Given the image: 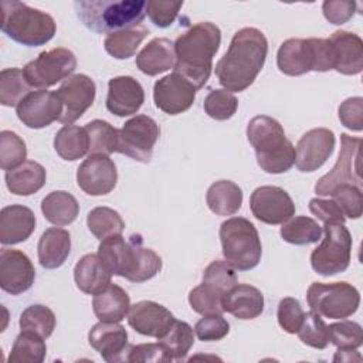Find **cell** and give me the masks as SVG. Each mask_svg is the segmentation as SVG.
I'll list each match as a JSON object with an SVG mask.
<instances>
[{
	"label": "cell",
	"instance_id": "6da1fadb",
	"mask_svg": "<svg viewBox=\"0 0 363 363\" xmlns=\"http://www.w3.org/2000/svg\"><path fill=\"white\" fill-rule=\"evenodd\" d=\"M267 54L268 41L261 30L254 27L238 30L227 52L216 64L218 82L230 92L247 89L262 69Z\"/></svg>",
	"mask_w": 363,
	"mask_h": 363
},
{
	"label": "cell",
	"instance_id": "7a4b0ae2",
	"mask_svg": "<svg viewBox=\"0 0 363 363\" xmlns=\"http://www.w3.org/2000/svg\"><path fill=\"white\" fill-rule=\"evenodd\" d=\"M221 31L211 21H200L180 34L174 41V72L180 74L196 89H201L213 68V57L218 51Z\"/></svg>",
	"mask_w": 363,
	"mask_h": 363
},
{
	"label": "cell",
	"instance_id": "3957f363",
	"mask_svg": "<svg viewBox=\"0 0 363 363\" xmlns=\"http://www.w3.org/2000/svg\"><path fill=\"white\" fill-rule=\"evenodd\" d=\"M247 138L255 150L258 166L265 173H285L295 164V147L277 119L267 115L254 116L248 122Z\"/></svg>",
	"mask_w": 363,
	"mask_h": 363
},
{
	"label": "cell",
	"instance_id": "277c9868",
	"mask_svg": "<svg viewBox=\"0 0 363 363\" xmlns=\"http://www.w3.org/2000/svg\"><path fill=\"white\" fill-rule=\"evenodd\" d=\"M81 23L95 33H113L140 24L145 0H79L74 3Z\"/></svg>",
	"mask_w": 363,
	"mask_h": 363
},
{
	"label": "cell",
	"instance_id": "5b68a950",
	"mask_svg": "<svg viewBox=\"0 0 363 363\" xmlns=\"http://www.w3.org/2000/svg\"><path fill=\"white\" fill-rule=\"evenodd\" d=\"M1 31L27 47L47 44L55 34L54 18L38 9L17 0L1 1Z\"/></svg>",
	"mask_w": 363,
	"mask_h": 363
},
{
	"label": "cell",
	"instance_id": "8992f818",
	"mask_svg": "<svg viewBox=\"0 0 363 363\" xmlns=\"http://www.w3.org/2000/svg\"><path fill=\"white\" fill-rule=\"evenodd\" d=\"M277 65L291 77L333 69L330 44L326 38H289L278 48Z\"/></svg>",
	"mask_w": 363,
	"mask_h": 363
},
{
	"label": "cell",
	"instance_id": "52a82bcc",
	"mask_svg": "<svg viewBox=\"0 0 363 363\" xmlns=\"http://www.w3.org/2000/svg\"><path fill=\"white\" fill-rule=\"evenodd\" d=\"M223 255L238 271H248L258 265L262 245L255 225L244 217H231L220 225Z\"/></svg>",
	"mask_w": 363,
	"mask_h": 363
},
{
	"label": "cell",
	"instance_id": "ba28073f",
	"mask_svg": "<svg viewBox=\"0 0 363 363\" xmlns=\"http://www.w3.org/2000/svg\"><path fill=\"white\" fill-rule=\"evenodd\" d=\"M306 301L311 311L320 316L345 319L359 309L360 294L349 282H312L306 292Z\"/></svg>",
	"mask_w": 363,
	"mask_h": 363
},
{
	"label": "cell",
	"instance_id": "9c48e42d",
	"mask_svg": "<svg viewBox=\"0 0 363 363\" xmlns=\"http://www.w3.org/2000/svg\"><path fill=\"white\" fill-rule=\"evenodd\" d=\"M325 237L311 254L313 271L322 277L345 272L350 264L352 235L345 224L329 223L323 227Z\"/></svg>",
	"mask_w": 363,
	"mask_h": 363
},
{
	"label": "cell",
	"instance_id": "30bf717a",
	"mask_svg": "<svg viewBox=\"0 0 363 363\" xmlns=\"http://www.w3.org/2000/svg\"><path fill=\"white\" fill-rule=\"evenodd\" d=\"M77 68L74 52L64 47H55L38 54V57L27 62L23 74L33 88L45 89L57 82L71 77Z\"/></svg>",
	"mask_w": 363,
	"mask_h": 363
},
{
	"label": "cell",
	"instance_id": "8fae6325",
	"mask_svg": "<svg viewBox=\"0 0 363 363\" xmlns=\"http://www.w3.org/2000/svg\"><path fill=\"white\" fill-rule=\"evenodd\" d=\"M160 129L155 119L147 115H136L126 121L118 130V153L126 155L136 162L149 163Z\"/></svg>",
	"mask_w": 363,
	"mask_h": 363
},
{
	"label": "cell",
	"instance_id": "7c38bea8",
	"mask_svg": "<svg viewBox=\"0 0 363 363\" xmlns=\"http://www.w3.org/2000/svg\"><path fill=\"white\" fill-rule=\"evenodd\" d=\"M360 146L362 138H353L347 133L340 135V152L336 164L332 170L322 176L316 184L315 191L319 196H329L330 191L339 184H353L360 187Z\"/></svg>",
	"mask_w": 363,
	"mask_h": 363
},
{
	"label": "cell",
	"instance_id": "4fadbf2b",
	"mask_svg": "<svg viewBox=\"0 0 363 363\" xmlns=\"http://www.w3.org/2000/svg\"><path fill=\"white\" fill-rule=\"evenodd\" d=\"M252 216L261 223L278 225L295 214V204L291 196L278 186L257 187L250 197Z\"/></svg>",
	"mask_w": 363,
	"mask_h": 363
},
{
	"label": "cell",
	"instance_id": "5bb4252c",
	"mask_svg": "<svg viewBox=\"0 0 363 363\" xmlns=\"http://www.w3.org/2000/svg\"><path fill=\"white\" fill-rule=\"evenodd\" d=\"M55 92L62 105V112L58 121L64 125H71L94 104L96 86L88 75L74 74L64 79Z\"/></svg>",
	"mask_w": 363,
	"mask_h": 363
},
{
	"label": "cell",
	"instance_id": "9a60e30c",
	"mask_svg": "<svg viewBox=\"0 0 363 363\" xmlns=\"http://www.w3.org/2000/svg\"><path fill=\"white\" fill-rule=\"evenodd\" d=\"M118 182V170L108 155H89L77 170L79 189L89 196L111 193Z\"/></svg>",
	"mask_w": 363,
	"mask_h": 363
},
{
	"label": "cell",
	"instance_id": "2e32d148",
	"mask_svg": "<svg viewBox=\"0 0 363 363\" xmlns=\"http://www.w3.org/2000/svg\"><path fill=\"white\" fill-rule=\"evenodd\" d=\"M197 89L177 72H172L157 79L153 86V101L156 108L167 115L186 112L196 99Z\"/></svg>",
	"mask_w": 363,
	"mask_h": 363
},
{
	"label": "cell",
	"instance_id": "e0dca14e",
	"mask_svg": "<svg viewBox=\"0 0 363 363\" xmlns=\"http://www.w3.org/2000/svg\"><path fill=\"white\" fill-rule=\"evenodd\" d=\"M62 105L57 92L38 89L28 94L17 106V118L31 129H41L58 121Z\"/></svg>",
	"mask_w": 363,
	"mask_h": 363
},
{
	"label": "cell",
	"instance_id": "ac0fdd59",
	"mask_svg": "<svg viewBox=\"0 0 363 363\" xmlns=\"http://www.w3.org/2000/svg\"><path fill=\"white\" fill-rule=\"evenodd\" d=\"M335 133L326 128H315L302 135L296 145L295 164L299 172L318 170L335 149Z\"/></svg>",
	"mask_w": 363,
	"mask_h": 363
},
{
	"label": "cell",
	"instance_id": "d6986e66",
	"mask_svg": "<svg viewBox=\"0 0 363 363\" xmlns=\"http://www.w3.org/2000/svg\"><path fill=\"white\" fill-rule=\"evenodd\" d=\"M35 279L31 259L18 250L3 248L0 252V286L11 295L28 291Z\"/></svg>",
	"mask_w": 363,
	"mask_h": 363
},
{
	"label": "cell",
	"instance_id": "ffe728a7",
	"mask_svg": "<svg viewBox=\"0 0 363 363\" xmlns=\"http://www.w3.org/2000/svg\"><path fill=\"white\" fill-rule=\"evenodd\" d=\"M126 318L135 332L156 339L162 337L174 320L166 306L153 301H139L130 305Z\"/></svg>",
	"mask_w": 363,
	"mask_h": 363
},
{
	"label": "cell",
	"instance_id": "44dd1931",
	"mask_svg": "<svg viewBox=\"0 0 363 363\" xmlns=\"http://www.w3.org/2000/svg\"><path fill=\"white\" fill-rule=\"evenodd\" d=\"M89 345L105 362H126L129 349L128 332L118 322H101L94 325L88 333Z\"/></svg>",
	"mask_w": 363,
	"mask_h": 363
},
{
	"label": "cell",
	"instance_id": "7402d4cb",
	"mask_svg": "<svg viewBox=\"0 0 363 363\" xmlns=\"http://www.w3.org/2000/svg\"><path fill=\"white\" fill-rule=\"evenodd\" d=\"M145 102V91L133 77L121 75L109 79L106 109L116 116H129L136 113Z\"/></svg>",
	"mask_w": 363,
	"mask_h": 363
},
{
	"label": "cell",
	"instance_id": "603a6c76",
	"mask_svg": "<svg viewBox=\"0 0 363 363\" xmlns=\"http://www.w3.org/2000/svg\"><path fill=\"white\" fill-rule=\"evenodd\" d=\"M333 69L343 75H357L363 69V41L350 31L337 30L328 38Z\"/></svg>",
	"mask_w": 363,
	"mask_h": 363
},
{
	"label": "cell",
	"instance_id": "cb8c5ba5",
	"mask_svg": "<svg viewBox=\"0 0 363 363\" xmlns=\"http://www.w3.org/2000/svg\"><path fill=\"white\" fill-rule=\"evenodd\" d=\"M35 230V216L23 204L6 206L0 211V242L14 245L26 241Z\"/></svg>",
	"mask_w": 363,
	"mask_h": 363
},
{
	"label": "cell",
	"instance_id": "d4e9b609",
	"mask_svg": "<svg viewBox=\"0 0 363 363\" xmlns=\"http://www.w3.org/2000/svg\"><path fill=\"white\" fill-rule=\"evenodd\" d=\"M223 308L237 319H255L264 311V295L252 285L237 284L224 294Z\"/></svg>",
	"mask_w": 363,
	"mask_h": 363
},
{
	"label": "cell",
	"instance_id": "484cf974",
	"mask_svg": "<svg viewBox=\"0 0 363 363\" xmlns=\"http://www.w3.org/2000/svg\"><path fill=\"white\" fill-rule=\"evenodd\" d=\"M98 255L112 275L128 279L132 274L135 248L130 238L125 241L122 234H116L102 240L98 247Z\"/></svg>",
	"mask_w": 363,
	"mask_h": 363
},
{
	"label": "cell",
	"instance_id": "4316f807",
	"mask_svg": "<svg viewBox=\"0 0 363 363\" xmlns=\"http://www.w3.org/2000/svg\"><path fill=\"white\" fill-rule=\"evenodd\" d=\"M174 64V43L163 37L150 40L136 55V67L140 72L149 77L166 72L167 69L173 68Z\"/></svg>",
	"mask_w": 363,
	"mask_h": 363
},
{
	"label": "cell",
	"instance_id": "83f0119b",
	"mask_svg": "<svg viewBox=\"0 0 363 363\" xmlns=\"http://www.w3.org/2000/svg\"><path fill=\"white\" fill-rule=\"evenodd\" d=\"M112 274L105 267L98 254H85L74 268V281L79 291L96 295L111 284Z\"/></svg>",
	"mask_w": 363,
	"mask_h": 363
},
{
	"label": "cell",
	"instance_id": "f1b7e54d",
	"mask_svg": "<svg viewBox=\"0 0 363 363\" xmlns=\"http://www.w3.org/2000/svg\"><path fill=\"white\" fill-rule=\"evenodd\" d=\"M71 251V235L60 227L47 228L37 245L40 265L45 269L60 268L68 258Z\"/></svg>",
	"mask_w": 363,
	"mask_h": 363
},
{
	"label": "cell",
	"instance_id": "f546056e",
	"mask_svg": "<svg viewBox=\"0 0 363 363\" xmlns=\"http://www.w3.org/2000/svg\"><path fill=\"white\" fill-rule=\"evenodd\" d=\"M129 308V295L116 284H109L92 299L94 313L101 322H121L128 315Z\"/></svg>",
	"mask_w": 363,
	"mask_h": 363
},
{
	"label": "cell",
	"instance_id": "4dcf8cb0",
	"mask_svg": "<svg viewBox=\"0 0 363 363\" xmlns=\"http://www.w3.org/2000/svg\"><path fill=\"white\" fill-rule=\"evenodd\" d=\"M4 180L7 189L13 194L30 196L37 193L45 184L47 173L40 163L34 160H26L16 169L7 170Z\"/></svg>",
	"mask_w": 363,
	"mask_h": 363
},
{
	"label": "cell",
	"instance_id": "1f68e13d",
	"mask_svg": "<svg viewBox=\"0 0 363 363\" xmlns=\"http://www.w3.org/2000/svg\"><path fill=\"white\" fill-rule=\"evenodd\" d=\"M206 203L217 216H233L241 208L242 190L231 180L214 182L206 193Z\"/></svg>",
	"mask_w": 363,
	"mask_h": 363
},
{
	"label": "cell",
	"instance_id": "d6a6232c",
	"mask_svg": "<svg viewBox=\"0 0 363 363\" xmlns=\"http://www.w3.org/2000/svg\"><path fill=\"white\" fill-rule=\"evenodd\" d=\"M41 211L47 221L54 225L71 224L79 213V204L77 199L64 190H55L48 193L41 201Z\"/></svg>",
	"mask_w": 363,
	"mask_h": 363
},
{
	"label": "cell",
	"instance_id": "836d02e7",
	"mask_svg": "<svg viewBox=\"0 0 363 363\" xmlns=\"http://www.w3.org/2000/svg\"><path fill=\"white\" fill-rule=\"evenodd\" d=\"M147 34L149 30L142 24L109 33L104 40L105 51L116 60H126L135 55Z\"/></svg>",
	"mask_w": 363,
	"mask_h": 363
},
{
	"label": "cell",
	"instance_id": "e575fe53",
	"mask_svg": "<svg viewBox=\"0 0 363 363\" xmlns=\"http://www.w3.org/2000/svg\"><path fill=\"white\" fill-rule=\"evenodd\" d=\"M54 149L64 160H77L89 152V139L85 128L77 125L62 126L54 138Z\"/></svg>",
	"mask_w": 363,
	"mask_h": 363
},
{
	"label": "cell",
	"instance_id": "d590c367",
	"mask_svg": "<svg viewBox=\"0 0 363 363\" xmlns=\"http://www.w3.org/2000/svg\"><path fill=\"white\" fill-rule=\"evenodd\" d=\"M130 241L135 248V261L133 269L128 281L130 282H145L157 275L162 269V258L150 248L143 247V240L140 234H132Z\"/></svg>",
	"mask_w": 363,
	"mask_h": 363
},
{
	"label": "cell",
	"instance_id": "8d00e7d4",
	"mask_svg": "<svg viewBox=\"0 0 363 363\" xmlns=\"http://www.w3.org/2000/svg\"><path fill=\"white\" fill-rule=\"evenodd\" d=\"M157 340L169 354L170 360H182L194 343L193 328L184 320L174 319L167 332Z\"/></svg>",
	"mask_w": 363,
	"mask_h": 363
},
{
	"label": "cell",
	"instance_id": "74e56055",
	"mask_svg": "<svg viewBox=\"0 0 363 363\" xmlns=\"http://www.w3.org/2000/svg\"><path fill=\"white\" fill-rule=\"evenodd\" d=\"M284 241L294 245L318 242L322 238V227L311 217L298 216L285 221L279 231Z\"/></svg>",
	"mask_w": 363,
	"mask_h": 363
},
{
	"label": "cell",
	"instance_id": "f35d334b",
	"mask_svg": "<svg viewBox=\"0 0 363 363\" xmlns=\"http://www.w3.org/2000/svg\"><path fill=\"white\" fill-rule=\"evenodd\" d=\"M33 86L27 82L23 69L4 68L0 72V104L3 106H17L28 94Z\"/></svg>",
	"mask_w": 363,
	"mask_h": 363
},
{
	"label": "cell",
	"instance_id": "ab89813d",
	"mask_svg": "<svg viewBox=\"0 0 363 363\" xmlns=\"http://www.w3.org/2000/svg\"><path fill=\"white\" fill-rule=\"evenodd\" d=\"M47 346L44 337L33 333L21 330V333L16 337L11 352L9 354L10 363H41L45 357Z\"/></svg>",
	"mask_w": 363,
	"mask_h": 363
},
{
	"label": "cell",
	"instance_id": "60d3db41",
	"mask_svg": "<svg viewBox=\"0 0 363 363\" xmlns=\"http://www.w3.org/2000/svg\"><path fill=\"white\" fill-rule=\"evenodd\" d=\"M86 225L98 240H105L111 235L122 234L125 221L121 214L111 207H95L86 216Z\"/></svg>",
	"mask_w": 363,
	"mask_h": 363
},
{
	"label": "cell",
	"instance_id": "b9f144b4",
	"mask_svg": "<svg viewBox=\"0 0 363 363\" xmlns=\"http://www.w3.org/2000/svg\"><path fill=\"white\" fill-rule=\"evenodd\" d=\"M89 139V155H111L118 149V129L109 122L94 119L85 126Z\"/></svg>",
	"mask_w": 363,
	"mask_h": 363
},
{
	"label": "cell",
	"instance_id": "7bdbcfd3",
	"mask_svg": "<svg viewBox=\"0 0 363 363\" xmlns=\"http://www.w3.org/2000/svg\"><path fill=\"white\" fill-rule=\"evenodd\" d=\"M18 325L21 330L33 332L47 339L55 329V315L45 305H30L20 315Z\"/></svg>",
	"mask_w": 363,
	"mask_h": 363
},
{
	"label": "cell",
	"instance_id": "ee69618b",
	"mask_svg": "<svg viewBox=\"0 0 363 363\" xmlns=\"http://www.w3.org/2000/svg\"><path fill=\"white\" fill-rule=\"evenodd\" d=\"M223 294L216 288L201 282L189 294V303L191 309L200 315H223Z\"/></svg>",
	"mask_w": 363,
	"mask_h": 363
},
{
	"label": "cell",
	"instance_id": "f6af8a7d",
	"mask_svg": "<svg viewBox=\"0 0 363 363\" xmlns=\"http://www.w3.org/2000/svg\"><path fill=\"white\" fill-rule=\"evenodd\" d=\"M27 157V147L24 140L11 130H1L0 133V167L11 170L23 164Z\"/></svg>",
	"mask_w": 363,
	"mask_h": 363
},
{
	"label": "cell",
	"instance_id": "bcb514c9",
	"mask_svg": "<svg viewBox=\"0 0 363 363\" xmlns=\"http://www.w3.org/2000/svg\"><path fill=\"white\" fill-rule=\"evenodd\" d=\"M329 342L337 349H357L363 343V329L357 322L340 319L328 326Z\"/></svg>",
	"mask_w": 363,
	"mask_h": 363
},
{
	"label": "cell",
	"instance_id": "7dc6e473",
	"mask_svg": "<svg viewBox=\"0 0 363 363\" xmlns=\"http://www.w3.org/2000/svg\"><path fill=\"white\" fill-rule=\"evenodd\" d=\"M204 112L216 121L230 119L238 108V99L227 89H211L204 98Z\"/></svg>",
	"mask_w": 363,
	"mask_h": 363
},
{
	"label": "cell",
	"instance_id": "c3c4849f",
	"mask_svg": "<svg viewBox=\"0 0 363 363\" xmlns=\"http://www.w3.org/2000/svg\"><path fill=\"white\" fill-rule=\"evenodd\" d=\"M296 333L303 345L313 349H325L329 345L328 325L323 322L320 315L312 311L305 313L303 322Z\"/></svg>",
	"mask_w": 363,
	"mask_h": 363
},
{
	"label": "cell",
	"instance_id": "681fc988",
	"mask_svg": "<svg viewBox=\"0 0 363 363\" xmlns=\"http://www.w3.org/2000/svg\"><path fill=\"white\" fill-rule=\"evenodd\" d=\"M203 282L216 288L224 295L227 291L238 284L235 268L230 262L223 259L211 261L203 272Z\"/></svg>",
	"mask_w": 363,
	"mask_h": 363
},
{
	"label": "cell",
	"instance_id": "f907efd6",
	"mask_svg": "<svg viewBox=\"0 0 363 363\" xmlns=\"http://www.w3.org/2000/svg\"><path fill=\"white\" fill-rule=\"evenodd\" d=\"M332 200L340 207L345 217L359 218L363 211V194L362 189L353 184H339L336 186L330 194Z\"/></svg>",
	"mask_w": 363,
	"mask_h": 363
},
{
	"label": "cell",
	"instance_id": "816d5d0a",
	"mask_svg": "<svg viewBox=\"0 0 363 363\" xmlns=\"http://www.w3.org/2000/svg\"><path fill=\"white\" fill-rule=\"evenodd\" d=\"M277 318H278L279 326L286 333H296L303 322L305 312L298 299L286 296V298H282L278 303Z\"/></svg>",
	"mask_w": 363,
	"mask_h": 363
},
{
	"label": "cell",
	"instance_id": "f5cc1de1",
	"mask_svg": "<svg viewBox=\"0 0 363 363\" xmlns=\"http://www.w3.org/2000/svg\"><path fill=\"white\" fill-rule=\"evenodd\" d=\"M230 332V323L223 315H204L194 326L196 336L203 342L221 340Z\"/></svg>",
	"mask_w": 363,
	"mask_h": 363
},
{
	"label": "cell",
	"instance_id": "db71d44e",
	"mask_svg": "<svg viewBox=\"0 0 363 363\" xmlns=\"http://www.w3.org/2000/svg\"><path fill=\"white\" fill-rule=\"evenodd\" d=\"M182 6H183V1L150 0V1H146V14L149 16L150 21L155 26L160 28H166L174 23Z\"/></svg>",
	"mask_w": 363,
	"mask_h": 363
},
{
	"label": "cell",
	"instance_id": "11a10c76",
	"mask_svg": "<svg viewBox=\"0 0 363 363\" xmlns=\"http://www.w3.org/2000/svg\"><path fill=\"white\" fill-rule=\"evenodd\" d=\"M339 121L345 128L360 132L363 129V98L345 99L339 106Z\"/></svg>",
	"mask_w": 363,
	"mask_h": 363
},
{
	"label": "cell",
	"instance_id": "9f6ffc18",
	"mask_svg": "<svg viewBox=\"0 0 363 363\" xmlns=\"http://www.w3.org/2000/svg\"><path fill=\"white\" fill-rule=\"evenodd\" d=\"M126 362H172L163 346L157 343H142L129 346Z\"/></svg>",
	"mask_w": 363,
	"mask_h": 363
},
{
	"label": "cell",
	"instance_id": "6f0895ef",
	"mask_svg": "<svg viewBox=\"0 0 363 363\" xmlns=\"http://www.w3.org/2000/svg\"><path fill=\"white\" fill-rule=\"evenodd\" d=\"M322 11L329 23L340 26L353 17L356 3L350 0H326L322 4Z\"/></svg>",
	"mask_w": 363,
	"mask_h": 363
},
{
	"label": "cell",
	"instance_id": "680465c9",
	"mask_svg": "<svg viewBox=\"0 0 363 363\" xmlns=\"http://www.w3.org/2000/svg\"><path fill=\"white\" fill-rule=\"evenodd\" d=\"M309 210L313 216L322 220L325 224L335 223V224H345L346 217L340 207L333 200H323V199H312L309 201Z\"/></svg>",
	"mask_w": 363,
	"mask_h": 363
}]
</instances>
